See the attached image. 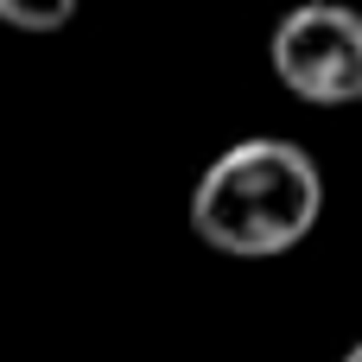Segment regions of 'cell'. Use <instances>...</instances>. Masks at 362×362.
Returning <instances> with one entry per match:
<instances>
[{
  "label": "cell",
  "instance_id": "cell-4",
  "mask_svg": "<svg viewBox=\"0 0 362 362\" xmlns=\"http://www.w3.org/2000/svg\"><path fill=\"white\" fill-rule=\"evenodd\" d=\"M344 362H362V337H356V344H350V356H344Z\"/></svg>",
  "mask_w": 362,
  "mask_h": 362
},
{
  "label": "cell",
  "instance_id": "cell-3",
  "mask_svg": "<svg viewBox=\"0 0 362 362\" xmlns=\"http://www.w3.org/2000/svg\"><path fill=\"white\" fill-rule=\"evenodd\" d=\"M76 6L70 0H45V6H25V0H0V25H19V32H57L70 25Z\"/></svg>",
  "mask_w": 362,
  "mask_h": 362
},
{
  "label": "cell",
  "instance_id": "cell-1",
  "mask_svg": "<svg viewBox=\"0 0 362 362\" xmlns=\"http://www.w3.org/2000/svg\"><path fill=\"white\" fill-rule=\"evenodd\" d=\"M325 178L305 146L255 134L210 159L191 191V229L229 261H274L318 229Z\"/></svg>",
  "mask_w": 362,
  "mask_h": 362
},
{
  "label": "cell",
  "instance_id": "cell-2",
  "mask_svg": "<svg viewBox=\"0 0 362 362\" xmlns=\"http://www.w3.org/2000/svg\"><path fill=\"white\" fill-rule=\"evenodd\" d=\"M267 64L280 89H293L312 108H350L362 102V13L337 0H305L274 25Z\"/></svg>",
  "mask_w": 362,
  "mask_h": 362
}]
</instances>
